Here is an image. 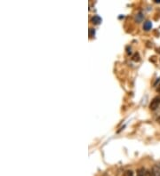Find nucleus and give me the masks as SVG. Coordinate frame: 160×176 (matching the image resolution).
Returning <instances> with one entry per match:
<instances>
[{"instance_id": "obj_1", "label": "nucleus", "mask_w": 160, "mask_h": 176, "mask_svg": "<svg viewBox=\"0 0 160 176\" xmlns=\"http://www.w3.org/2000/svg\"><path fill=\"white\" fill-rule=\"evenodd\" d=\"M151 28H152V23H151V22H149V21L145 22L144 24H143V29H144V30H146V31L151 29Z\"/></svg>"}, {"instance_id": "obj_2", "label": "nucleus", "mask_w": 160, "mask_h": 176, "mask_svg": "<svg viewBox=\"0 0 160 176\" xmlns=\"http://www.w3.org/2000/svg\"><path fill=\"white\" fill-rule=\"evenodd\" d=\"M92 22L94 24H100L101 22V18L98 15H95L92 18Z\"/></svg>"}, {"instance_id": "obj_3", "label": "nucleus", "mask_w": 160, "mask_h": 176, "mask_svg": "<svg viewBox=\"0 0 160 176\" xmlns=\"http://www.w3.org/2000/svg\"><path fill=\"white\" fill-rule=\"evenodd\" d=\"M153 172H154L155 175L156 176H160V165L159 164H157L153 167Z\"/></svg>"}, {"instance_id": "obj_4", "label": "nucleus", "mask_w": 160, "mask_h": 176, "mask_svg": "<svg viewBox=\"0 0 160 176\" xmlns=\"http://www.w3.org/2000/svg\"><path fill=\"white\" fill-rule=\"evenodd\" d=\"M143 19H144V15L142 14V12H139V13H137L136 16H135V20H136L137 22H142Z\"/></svg>"}, {"instance_id": "obj_5", "label": "nucleus", "mask_w": 160, "mask_h": 176, "mask_svg": "<svg viewBox=\"0 0 160 176\" xmlns=\"http://www.w3.org/2000/svg\"><path fill=\"white\" fill-rule=\"evenodd\" d=\"M146 173L147 172H145L143 168H141L137 171V176H146Z\"/></svg>"}, {"instance_id": "obj_6", "label": "nucleus", "mask_w": 160, "mask_h": 176, "mask_svg": "<svg viewBox=\"0 0 160 176\" xmlns=\"http://www.w3.org/2000/svg\"><path fill=\"white\" fill-rule=\"evenodd\" d=\"M124 176H133V171L131 170L125 171L124 174Z\"/></svg>"}, {"instance_id": "obj_7", "label": "nucleus", "mask_w": 160, "mask_h": 176, "mask_svg": "<svg viewBox=\"0 0 160 176\" xmlns=\"http://www.w3.org/2000/svg\"><path fill=\"white\" fill-rule=\"evenodd\" d=\"M133 60L134 61H140V55H139V53H134V55L133 56Z\"/></svg>"}, {"instance_id": "obj_8", "label": "nucleus", "mask_w": 160, "mask_h": 176, "mask_svg": "<svg viewBox=\"0 0 160 176\" xmlns=\"http://www.w3.org/2000/svg\"><path fill=\"white\" fill-rule=\"evenodd\" d=\"M95 30L94 29H90L89 30V36L91 37H95Z\"/></svg>"}, {"instance_id": "obj_9", "label": "nucleus", "mask_w": 160, "mask_h": 176, "mask_svg": "<svg viewBox=\"0 0 160 176\" xmlns=\"http://www.w3.org/2000/svg\"><path fill=\"white\" fill-rule=\"evenodd\" d=\"M146 176H156V175H155L153 171H148V172L146 173Z\"/></svg>"}, {"instance_id": "obj_10", "label": "nucleus", "mask_w": 160, "mask_h": 176, "mask_svg": "<svg viewBox=\"0 0 160 176\" xmlns=\"http://www.w3.org/2000/svg\"><path fill=\"white\" fill-rule=\"evenodd\" d=\"M156 3H160V0H155Z\"/></svg>"}]
</instances>
